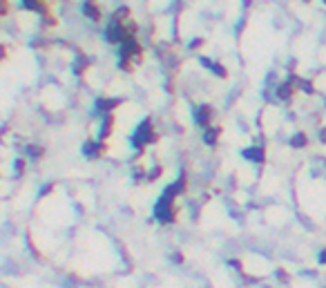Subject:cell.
Instances as JSON below:
<instances>
[{
    "mask_svg": "<svg viewBox=\"0 0 326 288\" xmlns=\"http://www.w3.org/2000/svg\"><path fill=\"white\" fill-rule=\"evenodd\" d=\"M177 192L172 190V186H168L161 192V197L157 199V203H154V219L159 221L161 226H172L174 221H177Z\"/></svg>",
    "mask_w": 326,
    "mask_h": 288,
    "instance_id": "cell-1",
    "label": "cell"
},
{
    "mask_svg": "<svg viewBox=\"0 0 326 288\" xmlns=\"http://www.w3.org/2000/svg\"><path fill=\"white\" fill-rule=\"evenodd\" d=\"M150 143H157V132H154V125H152V119H146L143 123H139L137 132L132 136V148L137 152H143L146 146Z\"/></svg>",
    "mask_w": 326,
    "mask_h": 288,
    "instance_id": "cell-2",
    "label": "cell"
},
{
    "mask_svg": "<svg viewBox=\"0 0 326 288\" xmlns=\"http://www.w3.org/2000/svg\"><path fill=\"white\" fill-rule=\"evenodd\" d=\"M105 38L110 40V43H125V27H123V23H118V20H112L110 25H107L105 29Z\"/></svg>",
    "mask_w": 326,
    "mask_h": 288,
    "instance_id": "cell-3",
    "label": "cell"
},
{
    "mask_svg": "<svg viewBox=\"0 0 326 288\" xmlns=\"http://www.w3.org/2000/svg\"><path fill=\"white\" fill-rule=\"evenodd\" d=\"M210 121H212V107L210 105H199L194 110V123L199 127H210Z\"/></svg>",
    "mask_w": 326,
    "mask_h": 288,
    "instance_id": "cell-4",
    "label": "cell"
},
{
    "mask_svg": "<svg viewBox=\"0 0 326 288\" xmlns=\"http://www.w3.org/2000/svg\"><path fill=\"white\" fill-rule=\"evenodd\" d=\"M103 152H105V143L103 141H85L83 143V154H85L87 159H98Z\"/></svg>",
    "mask_w": 326,
    "mask_h": 288,
    "instance_id": "cell-5",
    "label": "cell"
},
{
    "mask_svg": "<svg viewBox=\"0 0 326 288\" xmlns=\"http://www.w3.org/2000/svg\"><path fill=\"white\" fill-rule=\"evenodd\" d=\"M241 154H244V159H248V161H252V163H264L266 161V150L259 148V146L248 148V150H244Z\"/></svg>",
    "mask_w": 326,
    "mask_h": 288,
    "instance_id": "cell-6",
    "label": "cell"
},
{
    "mask_svg": "<svg viewBox=\"0 0 326 288\" xmlns=\"http://www.w3.org/2000/svg\"><path fill=\"white\" fill-rule=\"evenodd\" d=\"M121 105V99H98L96 101V110L103 112V114H112V110Z\"/></svg>",
    "mask_w": 326,
    "mask_h": 288,
    "instance_id": "cell-7",
    "label": "cell"
},
{
    "mask_svg": "<svg viewBox=\"0 0 326 288\" xmlns=\"http://www.w3.org/2000/svg\"><path fill=\"white\" fill-rule=\"evenodd\" d=\"M219 136H221V127H206V132H204V141H206V146H217V141H219Z\"/></svg>",
    "mask_w": 326,
    "mask_h": 288,
    "instance_id": "cell-8",
    "label": "cell"
},
{
    "mask_svg": "<svg viewBox=\"0 0 326 288\" xmlns=\"http://www.w3.org/2000/svg\"><path fill=\"white\" fill-rule=\"evenodd\" d=\"M23 7L36 14H47V7H45L43 0H23Z\"/></svg>",
    "mask_w": 326,
    "mask_h": 288,
    "instance_id": "cell-9",
    "label": "cell"
},
{
    "mask_svg": "<svg viewBox=\"0 0 326 288\" xmlns=\"http://www.w3.org/2000/svg\"><path fill=\"white\" fill-rule=\"evenodd\" d=\"M308 143V136L304 134V132H297V134L291 136V148H295V150H302V148H306Z\"/></svg>",
    "mask_w": 326,
    "mask_h": 288,
    "instance_id": "cell-10",
    "label": "cell"
},
{
    "mask_svg": "<svg viewBox=\"0 0 326 288\" xmlns=\"http://www.w3.org/2000/svg\"><path fill=\"white\" fill-rule=\"evenodd\" d=\"M83 12H85V16H90L92 20H101V14H98V9H96L94 3H85Z\"/></svg>",
    "mask_w": 326,
    "mask_h": 288,
    "instance_id": "cell-11",
    "label": "cell"
},
{
    "mask_svg": "<svg viewBox=\"0 0 326 288\" xmlns=\"http://www.w3.org/2000/svg\"><path fill=\"white\" fill-rule=\"evenodd\" d=\"M275 277H277L279 284H288V281H291V275H288V270L282 268V266H277V268H275Z\"/></svg>",
    "mask_w": 326,
    "mask_h": 288,
    "instance_id": "cell-12",
    "label": "cell"
},
{
    "mask_svg": "<svg viewBox=\"0 0 326 288\" xmlns=\"http://www.w3.org/2000/svg\"><path fill=\"white\" fill-rule=\"evenodd\" d=\"M45 154V148H40V146H29L27 148V157L29 159H40Z\"/></svg>",
    "mask_w": 326,
    "mask_h": 288,
    "instance_id": "cell-13",
    "label": "cell"
},
{
    "mask_svg": "<svg viewBox=\"0 0 326 288\" xmlns=\"http://www.w3.org/2000/svg\"><path fill=\"white\" fill-rule=\"evenodd\" d=\"M161 174H163V168H161V166H157V168H152V170H150V172H148V177H146V179H148V181H150V183H152V181H157V179H159V177H161Z\"/></svg>",
    "mask_w": 326,
    "mask_h": 288,
    "instance_id": "cell-14",
    "label": "cell"
},
{
    "mask_svg": "<svg viewBox=\"0 0 326 288\" xmlns=\"http://www.w3.org/2000/svg\"><path fill=\"white\" fill-rule=\"evenodd\" d=\"M228 266H230L232 270H237V272H244V261L237 259V257H230V259H228Z\"/></svg>",
    "mask_w": 326,
    "mask_h": 288,
    "instance_id": "cell-15",
    "label": "cell"
},
{
    "mask_svg": "<svg viewBox=\"0 0 326 288\" xmlns=\"http://www.w3.org/2000/svg\"><path fill=\"white\" fill-rule=\"evenodd\" d=\"M291 85H282V87H279V90H277V96H279V99H291Z\"/></svg>",
    "mask_w": 326,
    "mask_h": 288,
    "instance_id": "cell-16",
    "label": "cell"
},
{
    "mask_svg": "<svg viewBox=\"0 0 326 288\" xmlns=\"http://www.w3.org/2000/svg\"><path fill=\"white\" fill-rule=\"evenodd\" d=\"M210 71H215V74L219 76V79H226V67H221L219 63H215V65H212V67H210Z\"/></svg>",
    "mask_w": 326,
    "mask_h": 288,
    "instance_id": "cell-17",
    "label": "cell"
},
{
    "mask_svg": "<svg viewBox=\"0 0 326 288\" xmlns=\"http://www.w3.org/2000/svg\"><path fill=\"white\" fill-rule=\"evenodd\" d=\"M317 264L322 266V268H326V248H319V253H317Z\"/></svg>",
    "mask_w": 326,
    "mask_h": 288,
    "instance_id": "cell-18",
    "label": "cell"
},
{
    "mask_svg": "<svg viewBox=\"0 0 326 288\" xmlns=\"http://www.w3.org/2000/svg\"><path fill=\"white\" fill-rule=\"evenodd\" d=\"M49 192H54V183H47V186H43V188H40L38 197H47Z\"/></svg>",
    "mask_w": 326,
    "mask_h": 288,
    "instance_id": "cell-19",
    "label": "cell"
},
{
    "mask_svg": "<svg viewBox=\"0 0 326 288\" xmlns=\"http://www.w3.org/2000/svg\"><path fill=\"white\" fill-rule=\"evenodd\" d=\"M170 259H172L174 264H183V261H185V257H183V253H179V250H177V253H172V255H170Z\"/></svg>",
    "mask_w": 326,
    "mask_h": 288,
    "instance_id": "cell-20",
    "label": "cell"
},
{
    "mask_svg": "<svg viewBox=\"0 0 326 288\" xmlns=\"http://www.w3.org/2000/svg\"><path fill=\"white\" fill-rule=\"evenodd\" d=\"M14 170H16V174H23L25 172V161H23V159H18V161L14 163Z\"/></svg>",
    "mask_w": 326,
    "mask_h": 288,
    "instance_id": "cell-21",
    "label": "cell"
},
{
    "mask_svg": "<svg viewBox=\"0 0 326 288\" xmlns=\"http://www.w3.org/2000/svg\"><path fill=\"white\" fill-rule=\"evenodd\" d=\"M201 45H204V40H201V38H194L192 43H190V47L194 49V47H201Z\"/></svg>",
    "mask_w": 326,
    "mask_h": 288,
    "instance_id": "cell-22",
    "label": "cell"
},
{
    "mask_svg": "<svg viewBox=\"0 0 326 288\" xmlns=\"http://www.w3.org/2000/svg\"><path fill=\"white\" fill-rule=\"evenodd\" d=\"M319 138H322V143H326V130H322V134H319Z\"/></svg>",
    "mask_w": 326,
    "mask_h": 288,
    "instance_id": "cell-23",
    "label": "cell"
},
{
    "mask_svg": "<svg viewBox=\"0 0 326 288\" xmlns=\"http://www.w3.org/2000/svg\"><path fill=\"white\" fill-rule=\"evenodd\" d=\"M3 58H5V47L0 45V60H3Z\"/></svg>",
    "mask_w": 326,
    "mask_h": 288,
    "instance_id": "cell-24",
    "label": "cell"
}]
</instances>
